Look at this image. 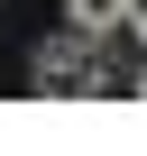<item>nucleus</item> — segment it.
<instances>
[{"label":"nucleus","instance_id":"obj_1","mask_svg":"<svg viewBox=\"0 0 147 156\" xmlns=\"http://www.w3.org/2000/svg\"><path fill=\"white\" fill-rule=\"evenodd\" d=\"M37 92H55V101H101V92H120V73L101 64V37H83L64 19V37H46V55H37Z\"/></svg>","mask_w":147,"mask_h":156},{"label":"nucleus","instance_id":"obj_2","mask_svg":"<svg viewBox=\"0 0 147 156\" xmlns=\"http://www.w3.org/2000/svg\"><path fill=\"white\" fill-rule=\"evenodd\" d=\"M138 9H147V0H64V19L74 28H83V37H138Z\"/></svg>","mask_w":147,"mask_h":156},{"label":"nucleus","instance_id":"obj_3","mask_svg":"<svg viewBox=\"0 0 147 156\" xmlns=\"http://www.w3.org/2000/svg\"><path fill=\"white\" fill-rule=\"evenodd\" d=\"M138 46H147V9H138Z\"/></svg>","mask_w":147,"mask_h":156},{"label":"nucleus","instance_id":"obj_4","mask_svg":"<svg viewBox=\"0 0 147 156\" xmlns=\"http://www.w3.org/2000/svg\"><path fill=\"white\" fill-rule=\"evenodd\" d=\"M138 92H147V73H138Z\"/></svg>","mask_w":147,"mask_h":156}]
</instances>
